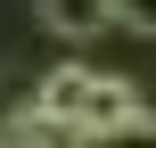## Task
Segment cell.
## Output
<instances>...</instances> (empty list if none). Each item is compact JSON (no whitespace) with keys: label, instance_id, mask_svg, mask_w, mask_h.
I'll return each instance as SVG.
<instances>
[{"label":"cell","instance_id":"cell-1","mask_svg":"<svg viewBox=\"0 0 156 148\" xmlns=\"http://www.w3.org/2000/svg\"><path fill=\"white\" fill-rule=\"evenodd\" d=\"M123 115H140V91H132L123 74H90V82H82V115H74V132H107V124H123Z\"/></svg>","mask_w":156,"mask_h":148},{"label":"cell","instance_id":"cell-2","mask_svg":"<svg viewBox=\"0 0 156 148\" xmlns=\"http://www.w3.org/2000/svg\"><path fill=\"white\" fill-rule=\"evenodd\" d=\"M41 25L58 41H99L115 33V0H41Z\"/></svg>","mask_w":156,"mask_h":148},{"label":"cell","instance_id":"cell-3","mask_svg":"<svg viewBox=\"0 0 156 148\" xmlns=\"http://www.w3.org/2000/svg\"><path fill=\"white\" fill-rule=\"evenodd\" d=\"M82 82H90V66H58V74H41L33 107H41L49 124H66V132H74V115H82Z\"/></svg>","mask_w":156,"mask_h":148},{"label":"cell","instance_id":"cell-4","mask_svg":"<svg viewBox=\"0 0 156 148\" xmlns=\"http://www.w3.org/2000/svg\"><path fill=\"white\" fill-rule=\"evenodd\" d=\"M82 148H156V107L123 115V124H107V132H82Z\"/></svg>","mask_w":156,"mask_h":148},{"label":"cell","instance_id":"cell-5","mask_svg":"<svg viewBox=\"0 0 156 148\" xmlns=\"http://www.w3.org/2000/svg\"><path fill=\"white\" fill-rule=\"evenodd\" d=\"M115 25L140 33V41H156V0H115Z\"/></svg>","mask_w":156,"mask_h":148}]
</instances>
